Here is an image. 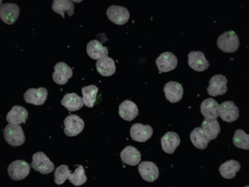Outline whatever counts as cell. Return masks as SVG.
Segmentation results:
<instances>
[{
  "label": "cell",
  "mask_w": 249,
  "mask_h": 187,
  "mask_svg": "<svg viewBox=\"0 0 249 187\" xmlns=\"http://www.w3.org/2000/svg\"><path fill=\"white\" fill-rule=\"evenodd\" d=\"M72 70L66 63L60 62L54 66V72L53 73V79L56 84L64 85L67 83L69 79L72 77Z\"/></svg>",
  "instance_id": "5bb4252c"
},
{
  "label": "cell",
  "mask_w": 249,
  "mask_h": 187,
  "mask_svg": "<svg viewBox=\"0 0 249 187\" xmlns=\"http://www.w3.org/2000/svg\"><path fill=\"white\" fill-rule=\"evenodd\" d=\"M107 16L111 21L118 25H123L128 21L130 13L124 6L111 5L107 10Z\"/></svg>",
  "instance_id": "52a82bcc"
},
{
  "label": "cell",
  "mask_w": 249,
  "mask_h": 187,
  "mask_svg": "<svg viewBox=\"0 0 249 187\" xmlns=\"http://www.w3.org/2000/svg\"><path fill=\"white\" fill-rule=\"evenodd\" d=\"M228 82L227 77L223 75H217L212 76L207 89L209 95L217 96L225 94L228 92Z\"/></svg>",
  "instance_id": "5b68a950"
},
{
  "label": "cell",
  "mask_w": 249,
  "mask_h": 187,
  "mask_svg": "<svg viewBox=\"0 0 249 187\" xmlns=\"http://www.w3.org/2000/svg\"><path fill=\"white\" fill-rule=\"evenodd\" d=\"M218 48L225 53H234L240 46V39L233 31L225 32L217 39Z\"/></svg>",
  "instance_id": "6da1fadb"
},
{
  "label": "cell",
  "mask_w": 249,
  "mask_h": 187,
  "mask_svg": "<svg viewBox=\"0 0 249 187\" xmlns=\"http://www.w3.org/2000/svg\"><path fill=\"white\" fill-rule=\"evenodd\" d=\"M201 112L206 119H215L220 116V105L213 98H207L201 104Z\"/></svg>",
  "instance_id": "ac0fdd59"
},
{
  "label": "cell",
  "mask_w": 249,
  "mask_h": 187,
  "mask_svg": "<svg viewBox=\"0 0 249 187\" xmlns=\"http://www.w3.org/2000/svg\"><path fill=\"white\" fill-rule=\"evenodd\" d=\"M71 174V172L69 169V167L66 165H61L55 170L54 182L57 185H63Z\"/></svg>",
  "instance_id": "1f68e13d"
},
{
  "label": "cell",
  "mask_w": 249,
  "mask_h": 187,
  "mask_svg": "<svg viewBox=\"0 0 249 187\" xmlns=\"http://www.w3.org/2000/svg\"><path fill=\"white\" fill-rule=\"evenodd\" d=\"M86 49L88 55L93 59L99 60L108 56V49L97 39L89 41Z\"/></svg>",
  "instance_id": "44dd1931"
},
{
  "label": "cell",
  "mask_w": 249,
  "mask_h": 187,
  "mask_svg": "<svg viewBox=\"0 0 249 187\" xmlns=\"http://www.w3.org/2000/svg\"><path fill=\"white\" fill-rule=\"evenodd\" d=\"M4 139L9 145L14 147L22 145L25 142V136L22 127L18 125H6L4 131Z\"/></svg>",
  "instance_id": "7a4b0ae2"
},
{
  "label": "cell",
  "mask_w": 249,
  "mask_h": 187,
  "mask_svg": "<svg viewBox=\"0 0 249 187\" xmlns=\"http://www.w3.org/2000/svg\"><path fill=\"white\" fill-rule=\"evenodd\" d=\"M20 9L13 3H5L0 8V19L6 24L12 25L19 18Z\"/></svg>",
  "instance_id": "ba28073f"
},
{
  "label": "cell",
  "mask_w": 249,
  "mask_h": 187,
  "mask_svg": "<svg viewBox=\"0 0 249 187\" xmlns=\"http://www.w3.org/2000/svg\"><path fill=\"white\" fill-rule=\"evenodd\" d=\"M61 104L69 112H75L82 109L84 105V100L77 94L68 93L64 96Z\"/></svg>",
  "instance_id": "603a6c76"
},
{
  "label": "cell",
  "mask_w": 249,
  "mask_h": 187,
  "mask_svg": "<svg viewBox=\"0 0 249 187\" xmlns=\"http://www.w3.org/2000/svg\"><path fill=\"white\" fill-rule=\"evenodd\" d=\"M48 92L45 88L29 89L24 95L26 103L36 106L44 105L48 98Z\"/></svg>",
  "instance_id": "8fae6325"
},
{
  "label": "cell",
  "mask_w": 249,
  "mask_h": 187,
  "mask_svg": "<svg viewBox=\"0 0 249 187\" xmlns=\"http://www.w3.org/2000/svg\"><path fill=\"white\" fill-rule=\"evenodd\" d=\"M241 164L237 160L231 159L222 164L219 171L224 178L231 179L236 176V173L241 169Z\"/></svg>",
  "instance_id": "d4e9b609"
},
{
  "label": "cell",
  "mask_w": 249,
  "mask_h": 187,
  "mask_svg": "<svg viewBox=\"0 0 249 187\" xmlns=\"http://www.w3.org/2000/svg\"><path fill=\"white\" fill-rule=\"evenodd\" d=\"M52 9L56 13L61 15L65 18V13L67 12L71 17L74 12V5L69 0H54L53 1Z\"/></svg>",
  "instance_id": "83f0119b"
},
{
  "label": "cell",
  "mask_w": 249,
  "mask_h": 187,
  "mask_svg": "<svg viewBox=\"0 0 249 187\" xmlns=\"http://www.w3.org/2000/svg\"><path fill=\"white\" fill-rule=\"evenodd\" d=\"M166 99L172 103L181 101L183 96L184 88L180 83L170 81L166 83L164 88Z\"/></svg>",
  "instance_id": "9a60e30c"
},
{
  "label": "cell",
  "mask_w": 249,
  "mask_h": 187,
  "mask_svg": "<svg viewBox=\"0 0 249 187\" xmlns=\"http://www.w3.org/2000/svg\"><path fill=\"white\" fill-rule=\"evenodd\" d=\"M69 181L73 185L78 187L81 186L87 182L88 178L85 174V170L82 165H78V168L76 169L73 174H71L69 177Z\"/></svg>",
  "instance_id": "4dcf8cb0"
},
{
  "label": "cell",
  "mask_w": 249,
  "mask_h": 187,
  "mask_svg": "<svg viewBox=\"0 0 249 187\" xmlns=\"http://www.w3.org/2000/svg\"><path fill=\"white\" fill-rule=\"evenodd\" d=\"M190 139L193 145L198 149L205 150L208 148L211 140L205 134L201 128H195L192 131Z\"/></svg>",
  "instance_id": "4316f807"
},
{
  "label": "cell",
  "mask_w": 249,
  "mask_h": 187,
  "mask_svg": "<svg viewBox=\"0 0 249 187\" xmlns=\"http://www.w3.org/2000/svg\"><path fill=\"white\" fill-rule=\"evenodd\" d=\"M158 68L161 73H167L177 68L178 60L177 56L169 52L162 53L156 60Z\"/></svg>",
  "instance_id": "9c48e42d"
},
{
  "label": "cell",
  "mask_w": 249,
  "mask_h": 187,
  "mask_svg": "<svg viewBox=\"0 0 249 187\" xmlns=\"http://www.w3.org/2000/svg\"><path fill=\"white\" fill-rule=\"evenodd\" d=\"M32 159L31 165L35 171L40 172L41 174H48L54 171V163L44 152H38L35 153Z\"/></svg>",
  "instance_id": "3957f363"
},
{
  "label": "cell",
  "mask_w": 249,
  "mask_h": 187,
  "mask_svg": "<svg viewBox=\"0 0 249 187\" xmlns=\"http://www.w3.org/2000/svg\"><path fill=\"white\" fill-rule=\"evenodd\" d=\"M98 72L103 76H109L116 72V66L114 59L108 56L99 59L96 63Z\"/></svg>",
  "instance_id": "484cf974"
},
{
  "label": "cell",
  "mask_w": 249,
  "mask_h": 187,
  "mask_svg": "<svg viewBox=\"0 0 249 187\" xmlns=\"http://www.w3.org/2000/svg\"><path fill=\"white\" fill-rule=\"evenodd\" d=\"M28 112L24 107L16 105L6 115V121L11 124L19 125L26 122Z\"/></svg>",
  "instance_id": "ffe728a7"
},
{
  "label": "cell",
  "mask_w": 249,
  "mask_h": 187,
  "mask_svg": "<svg viewBox=\"0 0 249 187\" xmlns=\"http://www.w3.org/2000/svg\"><path fill=\"white\" fill-rule=\"evenodd\" d=\"M99 89L97 86L91 85L84 87L82 89V94L84 96V104L89 108L94 107L96 100H97V94Z\"/></svg>",
  "instance_id": "f1b7e54d"
},
{
  "label": "cell",
  "mask_w": 249,
  "mask_h": 187,
  "mask_svg": "<svg viewBox=\"0 0 249 187\" xmlns=\"http://www.w3.org/2000/svg\"><path fill=\"white\" fill-rule=\"evenodd\" d=\"M233 142L238 149L249 150V135L247 134L243 130L238 129L235 131Z\"/></svg>",
  "instance_id": "f546056e"
},
{
  "label": "cell",
  "mask_w": 249,
  "mask_h": 187,
  "mask_svg": "<svg viewBox=\"0 0 249 187\" xmlns=\"http://www.w3.org/2000/svg\"><path fill=\"white\" fill-rule=\"evenodd\" d=\"M180 136L177 132H168L161 138L162 149L168 154H172L177 150L178 147L180 145Z\"/></svg>",
  "instance_id": "e0dca14e"
},
{
  "label": "cell",
  "mask_w": 249,
  "mask_h": 187,
  "mask_svg": "<svg viewBox=\"0 0 249 187\" xmlns=\"http://www.w3.org/2000/svg\"><path fill=\"white\" fill-rule=\"evenodd\" d=\"M201 129L211 140L217 138L221 132V127L217 119H205L202 122Z\"/></svg>",
  "instance_id": "cb8c5ba5"
},
{
  "label": "cell",
  "mask_w": 249,
  "mask_h": 187,
  "mask_svg": "<svg viewBox=\"0 0 249 187\" xmlns=\"http://www.w3.org/2000/svg\"><path fill=\"white\" fill-rule=\"evenodd\" d=\"M138 171L142 179L148 182H154L159 176L158 166L152 162H142L138 167Z\"/></svg>",
  "instance_id": "2e32d148"
},
{
  "label": "cell",
  "mask_w": 249,
  "mask_h": 187,
  "mask_svg": "<svg viewBox=\"0 0 249 187\" xmlns=\"http://www.w3.org/2000/svg\"><path fill=\"white\" fill-rule=\"evenodd\" d=\"M64 132L68 136H75L81 133L85 128L84 120L76 115H68L64 121Z\"/></svg>",
  "instance_id": "8992f818"
},
{
  "label": "cell",
  "mask_w": 249,
  "mask_h": 187,
  "mask_svg": "<svg viewBox=\"0 0 249 187\" xmlns=\"http://www.w3.org/2000/svg\"><path fill=\"white\" fill-rule=\"evenodd\" d=\"M188 65L195 71L201 72L207 70L210 66L204 53L200 51H192L189 53Z\"/></svg>",
  "instance_id": "7c38bea8"
},
{
  "label": "cell",
  "mask_w": 249,
  "mask_h": 187,
  "mask_svg": "<svg viewBox=\"0 0 249 187\" xmlns=\"http://www.w3.org/2000/svg\"><path fill=\"white\" fill-rule=\"evenodd\" d=\"M31 171V166L24 160H18L10 164L8 172L10 178L13 180L19 181L27 177Z\"/></svg>",
  "instance_id": "277c9868"
},
{
  "label": "cell",
  "mask_w": 249,
  "mask_h": 187,
  "mask_svg": "<svg viewBox=\"0 0 249 187\" xmlns=\"http://www.w3.org/2000/svg\"><path fill=\"white\" fill-rule=\"evenodd\" d=\"M141 157L140 151L131 146L126 147L121 153L122 162L131 166L138 165L141 161Z\"/></svg>",
  "instance_id": "7402d4cb"
},
{
  "label": "cell",
  "mask_w": 249,
  "mask_h": 187,
  "mask_svg": "<svg viewBox=\"0 0 249 187\" xmlns=\"http://www.w3.org/2000/svg\"><path fill=\"white\" fill-rule=\"evenodd\" d=\"M154 130L151 126L144 125L142 123H135L130 130L132 139L138 142H145L151 138Z\"/></svg>",
  "instance_id": "4fadbf2b"
},
{
  "label": "cell",
  "mask_w": 249,
  "mask_h": 187,
  "mask_svg": "<svg viewBox=\"0 0 249 187\" xmlns=\"http://www.w3.org/2000/svg\"><path fill=\"white\" fill-rule=\"evenodd\" d=\"M138 113L137 105L129 100H125L119 106V114L126 121H132L138 116Z\"/></svg>",
  "instance_id": "d6986e66"
},
{
  "label": "cell",
  "mask_w": 249,
  "mask_h": 187,
  "mask_svg": "<svg viewBox=\"0 0 249 187\" xmlns=\"http://www.w3.org/2000/svg\"><path fill=\"white\" fill-rule=\"evenodd\" d=\"M220 115L222 121L232 123L240 116V110L233 101H225L220 105Z\"/></svg>",
  "instance_id": "30bf717a"
}]
</instances>
